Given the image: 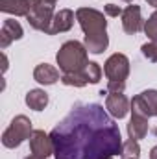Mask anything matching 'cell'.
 <instances>
[{"mask_svg":"<svg viewBox=\"0 0 157 159\" xmlns=\"http://www.w3.org/2000/svg\"><path fill=\"white\" fill-rule=\"evenodd\" d=\"M56 159H109L120 156L122 137L100 104H78L52 131Z\"/></svg>","mask_w":157,"mask_h":159,"instance_id":"1","label":"cell"},{"mask_svg":"<svg viewBox=\"0 0 157 159\" xmlns=\"http://www.w3.org/2000/svg\"><path fill=\"white\" fill-rule=\"evenodd\" d=\"M87 54L89 52H87L85 44L79 41L63 43L59 52L56 54V61L59 65V70L63 74H69V72H78L81 69H85V65L89 63Z\"/></svg>","mask_w":157,"mask_h":159,"instance_id":"2","label":"cell"},{"mask_svg":"<svg viewBox=\"0 0 157 159\" xmlns=\"http://www.w3.org/2000/svg\"><path fill=\"white\" fill-rule=\"evenodd\" d=\"M34 133L32 129V120L26 115H17L7 126V129L2 133V144L6 148H17L20 146L26 139H30Z\"/></svg>","mask_w":157,"mask_h":159,"instance_id":"3","label":"cell"},{"mask_svg":"<svg viewBox=\"0 0 157 159\" xmlns=\"http://www.w3.org/2000/svg\"><path fill=\"white\" fill-rule=\"evenodd\" d=\"M76 20L85 35H100L107 32V20L105 15L92 7H78L76 9Z\"/></svg>","mask_w":157,"mask_h":159,"instance_id":"4","label":"cell"},{"mask_svg":"<svg viewBox=\"0 0 157 159\" xmlns=\"http://www.w3.org/2000/svg\"><path fill=\"white\" fill-rule=\"evenodd\" d=\"M104 74L107 81H126L129 76V59L124 54H113L104 63Z\"/></svg>","mask_w":157,"mask_h":159,"instance_id":"5","label":"cell"},{"mask_svg":"<svg viewBox=\"0 0 157 159\" xmlns=\"http://www.w3.org/2000/svg\"><path fill=\"white\" fill-rule=\"evenodd\" d=\"M54 15H56L54 13V4H48V2L41 0V4L26 17V20H28V24L34 30L43 32V34L48 35L50 26H52V20H54Z\"/></svg>","mask_w":157,"mask_h":159,"instance_id":"6","label":"cell"},{"mask_svg":"<svg viewBox=\"0 0 157 159\" xmlns=\"http://www.w3.org/2000/svg\"><path fill=\"white\" fill-rule=\"evenodd\" d=\"M131 113L142 115L146 119L157 117V91L155 89H148V91H142L141 94L133 96V100H131Z\"/></svg>","mask_w":157,"mask_h":159,"instance_id":"7","label":"cell"},{"mask_svg":"<svg viewBox=\"0 0 157 159\" xmlns=\"http://www.w3.org/2000/svg\"><path fill=\"white\" fill-rule=\"evenodd\" d=\"M105 109L113 119H124L131 111V102L124 93H107L105 96Z\"/></svg>","mask_w":157,"mask_h":159,"instance_id":"8","label":"cell"},{"mask_svg":"<svg viewBox=\"0 0 157 159\" xmlns=\"http://www.w3.org/2000/svg\"><path fill=\"white\" fill-rule=\"evenodd\" d=\"M122 28L128 35H135L141 30H144V20L141 15V6H128L122 13Z\"/></svg>","mask_w":157,"mask_h":159,"instance_id":"9","label":"cell"},{"mask_svg":"<svg viewBox=\"0 0 157 159\" xmlns=\"http://www.w3.org/2000/svg\"><path fill=\"white\" fill-rule=\"evenodd\" d=\"M28 141H30V150H32L34 156H39V157H50V156H54L52 139L43 129H34V133H32V137Z\"/></svg>","mask_w":157,"mask_h":159,"instance_id":"10","label":"cell"},{"mask_svg":"<svg viewBox=\"0 0 157 159\" xmlns=\"http://www.w3.org/2000/svg\"><path fill=\"white\" fill-rule=\"evenodd\" d=\"M41 4V0H2L0 9L4 13L15 15V17H28L37 6Z\"/></svg>","mask_w":157,"mask_h":159,"instance_id":"11","label":"cell"},{"mask_svg":"<svg viewBox=\"0 0 157 159\" xmlns=\"http://www.w3.org/2000/svg\"><path fill=\"white\" fill-rule=\"evenodd\" d=\"M24 35V30L22 26L19 24V20L15 19H6L2 22V30H0V48L6 50L13 41H19L22 39Z\"/></svg>","mask_w":157,"mask_h":159,"instance_id":"12","label":"cell"},{"mask_svg":"<svg viewBox=\"0 0 157 159\" xmlns=\"http://www.w3.org/2000/svg\"><path fill=\"white\" fill-rule=\"evenodd\" d=\"M74 17H76V13L72 9H67V7L65 9H59L54 15V20H52V26H50L48 35H56V34L69 32L74 26Z\"/></svg>","mask_w":157,"mask_h":159,"instance_id":"13","label":"cell"},{"mask_svg":"<svg viewBox=\"0 0 157 159\" xmlns=\"http://www.w3.org/2000/svg\"><path fill=\"white\" fill-rule=\"evenodd\" d=\"M148 129H150V124H148L146 117L131 113V119H129V124H128V137L129 139H135V141L144 139Z\"/></svg>","mask_w":157,"mask_h":159,"instance_id":"14","label":"cell"},{"mask_svg":"<svg viewBox=\"0 0 157 159\" xmlns=\"http://www.w3.org/2000/svg\"><path fill=\"white\" fill-rule=\"evenodd\" d=\"M34 80L41 85H54L56 81L61 80V76H59V70L56 67H52L48 63H41L34 70Z\"/></svg>","mask_w":157,"mask_h":159,"instance_id":"15","label":"cell"},{"mask_svg":"<svg viewBox=\"0 0 157 159\" xmlns=\"http://www.w3.org/2000/svg\"><path fill=\"white\" fill-rule=\"evenodd\" d=\"M26 106L34 111H43L46 106H48V94L43 91V89H30L26 93V98H24Z\"/></svg>","mask_w":157,"mask_h":159,"instance_id":"16","label":"cell"},{"mask_svg":"<svg viewBox=\"0 0 157 159\" xmlns=\"http://www.w3.org/2000/svg\"><path fill=\"white\" fill-rule=\"evenodd\" d=\"M83 44H85L87 52H91V54H102V52L109 46L107 32H105V34H100V35H85Z\"/></svg>","mask_w":157,"mask_h":159,"instance_id":"17","label":"cell"},{"mask_svg":"<svg viewBox=\"0 0 157 159\" xmlns=\"http://www.w3.org/2000/svg\"><path fill=\"white\" fill-rule=\"evenodd\" d=\"M61 81L69 87H85L89 83V78L85 74V70L81 69L78 72H69V74H63L61 76Z\"/></svg>","mask_w":157,"mask_h":159,"instance_id":"18","label":"cell"},{"mask_svg":"<svg viewBox=\"0 0 157 159\" xmlns=\"http://www.w3.org/2000/svg\"><path fill=\"white\" fill-rule=\"evenodd\" d=\"M120 157L122 159H139L141 157V146H139V141H135V139H128V141L122 144Z\"/></svg>","mask_w":157,"mask_h":159,"instance_id":"19","label":"cell"},{"mask_svg":"<svg viewBox=\"0 0 157 159\" xmlns=\"http://www.w3.org/2000/svg\"><path fill=\"white\" fill-rule=\"evenodd\" d=\"M144 34L150 41L157 43V9L148 17V20H144Z\"/></svg>","mask_w":157,"mask_h":159,"instance_id":"20","label":"cell"},{"mask_svg":"<svg viewBox=\"0 0 157 159\" xmlns=\"http://www.w3.org/2000/svg\"><path fill=\"white\" fill-rule=\"evenodd\" d=\"M83 70H85V74L89 78V83H98L102 80V67L98 63H94V61H89Z\"/></svg>","mask_w":157,"mask_h":159,"instance_id":"21","label":"cell"},{"mask_svg":"<svg viewBox=\"0 0 157 159\" xmlns=\"http://www.w3.org/2000/svg\"><path fill=\"white\" fill-rule=\"evenodd\" d=\"M141 50H142V56H144L146 59H150L152 63H157V43H154V41L144 43V44L141 46Z\"/></svg>","mask_w":157,"mask_h":159,"instance_id":"22","label":"cell"},{"mask_svg":"<svg viewBox=\"0 0 157 159\" xmlns=\"http://www.w3.org/2000/svg\"><path fill=\"white\" fill-rule=\"evenodd\" d=\"M104 13H105V15H109V17H122L124 9H122V7H118V6H115V4H105Z\"/></svg>","mask_w":157,"mask_h":159,"instance_id":"23","label":"cell"},{"mask_svg":"<svg viewBox=\"0 0 157 159\" xmlns=\"http://www.w3.org/2000/svg\"><path fill=\"white\" fill-rule=\"evenodd\" d=\"M126 81H107V93H124Z\"/></svg>","mask_w":157,"mask_h":159,"instance_id":"24","label":"cell"},{"mask_svg":"<svg viewBox=\"0 0 157 159\" xmlns=\"http://www.w3.org/2000/svg\"><path fill=\"white\" fill-rule=\"evenodd\" d=\"M2 63H4V65H2V70L6 72V70H7V57H6V54H2Z\"/></svg>","mask_w":157,"mask_h":159,"instance_id":"25","label":"cell"},{"mask_svg":"<svg viewBox=\"0 0 157 159\" xmlns=\"http://www.w3.org/2000/svg\"><path fill=\"white\" fill-rule=\"evenodd\" d=\"M150 159H157V146H154L150 150Z\"/></svg>","mask_w":157,"mask_h":159,"instance_id":"26","label":"cell"},{"mask_svg":"<svg viewBox=\"0 0 157 159\" xmlns=\"http://www.w3.org/2000/svg\"><path fill=\"white\" fill-rule=\"evenodd\" d=\"M146 2H148L150 6H154V7H155V9H157V0H146Z\"/></svg>","mask_w":157,"mask_h":159,"instance_id":"27","label":"cell"},{"mask_svg":"<svg viewBox=\"0 0 157 159\" xmlns=\"http://www.w3.org/2000/svg\"><path fill=\"white\" fill-rule=\"evenodd\" d=\"M26 159H46V157H39V156H34V154H32L30 157H26Z\"/></svg>","mask_w":157,"mask_h":159,"instance_id":"28","label":"cell"},{"mask_svg":"<svg viewBox=\"0 0 157 159\" xmlns=\"http://www.w3.org/2000/svg\"><path fill=\"white\" fill-rule=\"evenodd\" d=\"M44 2H48V4H56L57 0H44Z\"/></svg>","mask_w":157,"mask_h":159,"instance_id":"29","label":"cell"},{"mask_svg":"<svg viewBox=\"0 0 157 159\" xmlns=\"http://www.w3.org/2000/svg\"><path fill=\"white\" fill-rule=\"evenodd\" d=\"M124 2H129V0H124Z\"/></svg>","mask_w":157,"mask_h":159,"instance_id":"30","label":"cell"},{"mask_svg":"<svg viewBox=\"0 0 157 159\" xmlns=\"http://www.w3.org/2000/svg\"><path fill=\"white\" fill-rule=\"evenodd\" d=\"M109 159H113V157H109Z\"/></svg>","mask_w":157,"mask_h":159,"instance_id":"31","label":"cell"}]
</instances>
